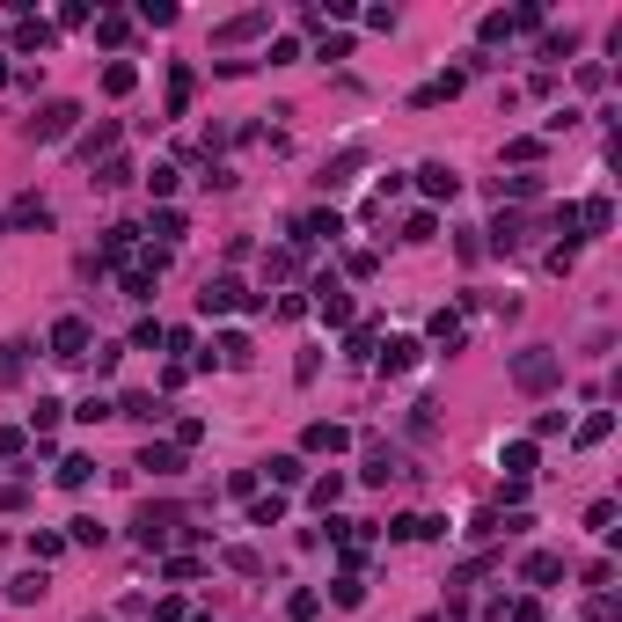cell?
<instances>
[{"label": "cell", "instance_id": "cell-1", "mask_svg": "<svg viewBox=\"0 0 622 622\" xmlns=\"http://www.w3.org/2000/svg\"><path fill=\"white\" fill-rule=\"evenodd\" d=\"M563 381V359L549 352V345H527V352H513V388H527V395H549Z\"/></svg>", "mask_w": 622, "mask_h": 622}, {"label": "cell", "instance_id": "cell-2", "mask_svg": "<svg viewBox=\"0 0 622 622\" xmlns=\"http://www.w3.org/2000/svg\"><path fill=\"white\" fill-rule=\"evenodd\" d=\"M74 125H81V103H67V95H59V103H44L37 118H30V140H37V147H51V140H67Z\"/></svg>", "mask_w": 622, "mask_h": 622}, {"label": "cell", "instance_id": "cell-3", "mask_svg": "<svg viewBox=\"0 0 622 622\" xmlns=\"http://www.w3.org/2000/svg\"><path fill=\"white\" fill-rule=\"evenodd\" d=\"M88 345H95V329H88V315H59L51 322V359H88Z\"/></svg>", "mask_w": 622, "mask_h": 622}, {"label": "cell", "instance_id": "cell-4", "mask_svg": "<svg viewBox=\"0 0 622 622\" xmlns=\"http://www.w3.org/2000/svg\"><path fill=\"white\" fill-rule=\"evenodd\" d=\"M184 527V513H176V505H140V513H132V535H140V549H161L168 535H176Z\"/></svg>", "mask_w": 622, "mask_h": 622}, {"label": "cell", "instance_id": "cell-5", "mask_svg": "<svg viewBox=\"0 0 622 622\" xmlns=\"http://www.w3.org/2000/svg\"><path fill=\"white\" fill-rule=\"evenodd\" d=\"M228 308H249V293H242V278L220 271V278H205V286H198V315H228Z\"/></svg>", "mask_w": 622, "mask_h": 622}, {"label": "cell", "instance_id": "cell-6", "mask_svg": "<svg viewBox=\"0 0 622 622\" xmlns=\"http://www.w3.org/2000/svg\"><path fill=\"white\" fill-rule=\"evenodd\" d=\"M0 228H8V235H30V228H51V205H44V198H15V205H8V220H0Z\"/></svg>", "mask_w": 622, "mask_h": 622}, {"label": "cell", "instance_id": "cell-7", "mask_svg": "<svg viewBox=\"0 0 622 622\" xmlns=\"http://www.w3.org/2000/svg\"><path fill=\"white\" fill-rule=\"evenodd\" d=\"M140 469H147V476H176V469H184V446L147 439V446H140Z\"/></svg>", "mask_w": 622, "mask_h": 622}, {"label": "cell", "instance_id": "cell-8", "mask_svg": "<svg viewBox=\"0 0 622 622\" xmlns=\"http://www.w3.org/2000/svg\"><path fill=\"white\" fill-rule=\"evenodd\" d=\"M418 359H425L418 337H388V345H381V374H410Z\"/></svg>", "mask_w": 622, "mask_h": 622}, {"label": "cell", "instance_id": "cell-9", "mask_svg": "<svg viewBox=\"0 0 622 622\" xmlns=\"http://www.w3.org/2000/svg\"><path fill=\"white\" fill-rule=\"evenodd\" d=\"M301 446H308V455H345V446H352V432L322 418V425H308V432H301Z\"/></svg>", "mask_w": 622, "mask_h": 622}, {"label": "cell", "instance_id": "cell-10", "mask_svg": "<svg viewBox=\"0 0 622 622\" xmlns=\"http://www.w3.org/2000/svg\"><path fill=\"white\" fill-rule=\"evenodd\" d=\"M315 315H322V322H352V301H345L337 278H315Z\"/></svg>", "mask_w": 622, "mask_h": 622}, {"label": "cell", "instance_id": "cell-11", "mask_svg": "<svg viewBox=\"0 0 622 622\" xmlns=\"http://www.w3.org/2000/svg\"><path fill=\"white\" fill-rule=\"evenodd\" d=\"M462 81H469V67H455V74H439V81L410 88V103H418V110H432V103H446V95H462Z\"/></svg>", "mask_w": 622, "mask_h": 622}, {"label": "cell", "instance_id": "cell-12", "mask_svg": "<svg viewBox=\"0 0 622 622\" xmlns=\"http://www.w3.org/2000/svg\"><path fill=\"white\" fill-rule=\"evenodd\" d=\"M418 191H425V198H455V191H462V176H455L446 161H425V168H418Z\"/></svg>", "mask_w": 622, "mask_h": 622}, {"label": "cell", "instance_id": "cell-13", "mask_svg": "<svg viewBox=\"0 0 622 622\" xmlns=\"http://www.w3.org/2000/svg\"><path fill=\"white\" fill-rule=\"evenodd\" d=\"M520 579H527V586H556V579H563V556H549V549H535V556L520 563Z\"/></svg>", "mask_w": 622, "mask_h": 622}, {"label": "cell", "instance_id": "cell-14", "mask_svg": "<svg viewBox=\"0 0 622 622\" xmlns=\"http://www.w3.org/2000/svg\"><path fill=\"white\" fill-rule=\"evenodd\" d=\"M147 235H154L161 249H176V242H184V212H176V205H161V212L147 220Z\"/></svg>", "mask_w": 622, "mask_h": 622}, {"label": "cell", "instance_id": "cell-15", "mask_svg": "<svg viewBox=\"0 0 622 622\" xmlns=\"http://www.w3.org/2000/svg\"><path fill=\"white\" fill-rule=\"evenodd\" d=\"M425 535H439L432 513H403V520H388V542H425Z\"/></svg>", "mask_w": 622, "mask_h": 622}, {"label": "cell", "instance_id": "cell-16", "mask_svg": "<svg viewBox=\"0 0 622 622\" xmlns=\"http://www.w3.org/2000/svg\"><path fill=\"white\" fill-rule=\"evenodd\" d=\"M191 88H198L191 67H168V118H184V110H191Z\"/></svg>", "mask_w": 622, "mask_h": 622}, {"label": "cell", "instance_id": "cell-17", "mask_svg": "<svg viewBox=\"0 0 622 622\" xmlns=\"http://www.w3.org/2000/svg\"><path fill=\"white\" fill-rule=\"evenodd\" d=\"M425 337H432V345H446V352H462V337H469V329H462V315H446V308H439V315L425 322Z\"/></svg>", "mask_w": 622, "mask_h": 622}, {"label": "cell", "instance_id": "cell-18", "mask_svg": "<svg viewBox=\"0 0 622 622\" xmlns=\"http://www.w3.org/2000/svg\"><path fill=\"white\" fill-rule=\"evenodd\" d=\"M23 366H30V337H8V345H0V388L23 381Z\"/></svg>", "mask_w": 622, "mask_h": 622}, {"label": "cell", "instance_id": "cell-19", "mask_svg": "<svg viewBox=\"0 0 622 622\" xmlns=\"http://www.w3.org/2000/svg\"><path fill=\"white\" fill-rule=\"evenodd\" d=\"M572 212H579L586 235H608V228H615V205H608V198H586V205H572Z\"/></svg>", "mask_w": 622, "mask_h": 622}, {"label": "cell", "instance_id": "cell-20", "mask_svg": "<svg viewBox=\"0 0 622 622\" xmlns=\"http://www.w3.org/2000/svg\"><path fill=\"white\" fill-rule=\"evenodd\" d=\"M51 44H59L51 23H15V51H51Z\"/></svg>", "mask_w": 622, "mask_h": 622}, {"label": "cell", "instance_id": "cell-21", "mask_svg": "<svg viewBox=\"0 0 622 622\" xmlns=\"http://www.w3.org/2000/svg\"><path fill=\"white\" fill-rule=\"evenodd\" d=\"M337 235H345V220H337V212H308L301 220V242H337Z\"/></svg>", "mask_w": 622, "mask_h": 622}, {"label": "cell", "instance_id": "cell-22", "mask_svg": "<svg viewBox=\"0 0 622 622\" xmlns=\"http://www.w3.org/2000/svg\"><path fill=\"white\" fill-rule=\"evenodd\" d=\"M118 418H140V425H161V418H168V403H154V395H125V403H118Z\"/></svg>", "mask_w": 622, "mask_h": 622}, {"label": "cell", "instance_id": "cell-23", "mask_svg": "<svg viewBox=\"0 0 622 622\" xmlns=\"http://www.w3.org/2000/svg\"><path fill=\"white\" fill-rule=\"evenodd\" d=\"M257 476H271V483H301L308 469H301V455H271V462H257Z\"/></svg>", "mask_w": 622, "mask_h": 622}, {"label": "cell", "instance_id": "cell-24", "mask_svg": "<svg viewBox=\"0 0 622 622\" xmlns=\"http://www.w3.org/2000/svg\"><path fill=\"white\" fill-rule=\"evenodd\" d=\"M505 476H535V439H513V446H505Z\"/></svg>", "mask_w": 622, "mask_h": 622}, {"label": "cell", "instance_id": "cell-25", "mask_svg": "<svg viewBox=\"0 0 622 622\" xmlns=\"http://www.w3.org/2000/svg\"><path fill=\"white\" fill-rule=\"evenodd\" d=\"M608 432H615V410H593V418H579V432H572V439H579V446H600Z\"/></svg>", "mask_w": 622, "mask_h": 622}, {"label": "cell", "instance_id": "cell-26", "mask_svg": "<svg viewBox=\"0 0 622 622\" xmlns=\"http://www.w3.org/2000/svg\"><path fill=\"white\" fill-rule=\"evenodd\" d=\"M59 418H67V403H59V395H37V410H30L37 439H51V425H59Z\"/></svg>", "mask_w": 622, "mask_h": 622}, {"label": "cell", "instance_id": "cell-27", "mask_svg": "<svg viewBox=\"0 0 622 622\" xmlns=\"http://www.w3.org/2000/svg\"><path fill=\"white\" fill-rule=\"evenodd\" d=\"M132 242H140V228H132V220H118V228H103V257H132Z\"/></svg>", "mask_w": 622, "mask_h": 622}, {"label": "cell", "instance_id": "cell-28", "mask_svg": "<svg viewBox=\"0 0 622 622\" xmlns=\"http://www.w3.org/2000/svg\"><path fill=\"white\" fill-rule=\"evenodd\" d=\"M103 88H110V95H132V88H140V67H132V59H110Z\"/></svg>", "mask_w": 622, "mask_h": 622}, {"label": "cell", "instance_id": "cell-29", "mask_svg": "<svg viewBox=\"0 0 622 622\" xmlns=\"http://www.w3.org/2000/svg\"><path fill=\"white\" fill-rule=\"evenodd\" d=\"M212 352H220V366H249V337H242V329H228Z\"/></svg>", "mask_w": 622, "mask_h": 622}, {"label": "cell", "instance_id": "cell-30", "mask_svg": "<svg viewBox=\"0 0 622 622\" xmlns=\"http://www.w3.org/2000/svg\"><path fill=\"white\" fill-rule=\"evenodd\" d=\"M388 476H403V462H395L388 446H374V455H366V483H388Z\"/></svg>", "mask_w": 622, "mask_h": 622}, {"label": "cell", "instance_id": "cell-31", "mask_svg": "<svg viewBox=\"0 0 622 622\" xmlns=\"http://www.w3.org/2000/svg\"><path fill=\"white\" fill-rule=\"evenodd\" d=\"M329 600H337V608H359V600H366V579H359V572H345V579L329 586Z\"/></svg>", "mask_w": 622, "mask_h": 622}, {"label": "cell", "instance_id": "cell-32", "mask_svg": "<svg viewBox=\"0 0 622 622\" xmlns=\"http://www.w3.org/2000/svg\"><path fill=\"white\" fill-rule=\"evenodd\" d=\"M278 520H286V498H257L249 505V527H278Z\"/></svg>", "mask_w": 622, "mask_h": 622}, {"label": "cell", "instance_id": "cell-33", "mask_svg": "<svg viewBox=\"0 0 622 622\" xmlns=\"http://www.w3.org/2000/svg\"><path fill=\"white\" fill-rule=\"evenodd\" d=\"M88 476H95V462H88V455H67V462H59V483H67V491H81Z\"/></svg>", "mask_w": 622, "mask_h": 622}, {"label": "cell", "instance_id": "cell-34", "mask_svg": "<svg viewBox=\"0 0 622 622\" xmlns=\"http://www.w3.org/2000/svg\"><path fill=\"white\" fill-rule=\"evenodd\" d=\"M125 301H154V271H147V264L125 271Z\"/></svg>", "mask_w": 622, "mask_h": 622}, {"label": "cell", "instance_id": "cell-35", "mask_svg": "<svg viewBox=\"0 0 622 622\" xmlns=\"http://www.w3.org/2000/svg\"><path fill=\"white\" fill-rule=\"evenodd\" d=\"M498 198H542V176H498Z\"/></svg>", "mask_w": 622, "mask_h": 622}, {"label": "cell", "instance_id": "cell-36", "mask_svg": "<svg viewBox=\"0 0 622 622\" xmlns=\"http://www.w3.org/2000/svg\"><path fill=\"white\" fill-rule=\"evenodd\" d=\"M8 600H23V608H30V600H44V572H23V579L8 586Z\"/></svg>", "mask_w": 622, "mask_h": 622}, {"label": "cell", "instance_id": "cell-37", "mask_svg": "<svg viewBox=\"0 0 622 622\" xmlns=\"http://www.w3.org/2000/svg\"><path fill=\"white\" fill-rule=\"evenodd\" d=\"M432 235H439L432 212H410V220H403V242H432Z\"/></svg>", "mask_w": 622, "mask_h": 622}, {"label": "cell", "instance_id": "cell-38", "mask_svg": "<svg viewBox=\"0 0 622 622\" xmlns=\"http://www.w3.org/2000/svg\"><path fill=\"white\" fill-rule=\"evenodd\" d=\"M95 37H103V44H125L132 23H125V15H95Z\"/></svg>", "mask_w": 622, "mask_h": 622}, {"label": "cell", "instance_id": "cell-39", "mask_svg": "<svg viewBox=\"0 0 622 622\" xmlns=\"http://www.w3.org/2000/svg\"><path fill=\"white\" fill-rule=\"evenodd\" d=\"M59 549H67V535H30V556H37V572H44V563L59 556Z\"/></svg>", "mask_w": 622, "mask_h": 622}, {"label": "cell", "instance_id": "cell-40", "mask_svg": "<svg viewBox=\"0 0 622 622\" xmlns=\"http://www.w3.org/2000/svg\"><path fill=\"white\" fill-rule=\"evenodd\" d=\"M103 147H118V125H95V132H88V140H81V161H95V154H103Z\"/></svg>", "mask_w": 622, "mask_h": 622}, {"label": "cell", "instance_id": "cell-41", "mask_svg": "<svg viewBox=\"0 0 622 622\" xmlns=\"http://www.w3.org/2000/svg\"><path fill=\"white\" fill-rule=\"evenodd\" d=\"M264 23H271V15H264V8H249V15H235V23H228V30H220V37H257V30H264Z\"/></svg>", "mask_w": 622, "mask_h": 622}, {"label": "cell", "instance_id": "cell-42", "mask_svg": "<svg viewBox=\"0 0 622 622\" xmlns=\"http://www.w3.org/2000/svg\"><path fill=\"white\" fill-rule=\"evenodd\" d=\"M520 242V220L513 212H498V228H491V249H513Z\"/></svg>", "mask_w": 622, "mask_h": 622}, {"label": "cell", "instance_id": "cell-43", "mask_svg": "<svg viewBox=\"0 0 622 622\" xmlns=\"http://www.w3.org/2000/svg\"><path fill=\"white\" fill-rule=\"evenodd\" d=\"M74 418H88V425H103V418H118V403H110V395H88V403H81Z\"/></svg>", "mask_w": 622, "mask_h": 622}, {"label": "cell", "instance_id": "cell-44", "mask_svg": "<svg viewBox=\"0 0 622 622\" xmlns=\"http://www.w3.org/2000/svg\"><path fill=\"white\" fill-rule=\"evenodd\" d=\"M308 498H315V505H322V513H329V505H337V498H345V476H322V483H315Z\"/></svg>", "mask_w": 622, "mask_h": 622}, {"label": "cell", "instance_id": "cell-45", "mask_svg": "<svg viewBox=\"0 0 622 622\" xmlns=\"http://www.w3.org/2000/svg\"><path fill=\"white\" fill-rule=\"evenodd\" d=\"M95 184H103V191H118V184H132V168H125V161H103V168H95Z\"/></svg>", "mask_w": 622, "mask_h": 622}, {"label": "cell", "instance_id": "cell-46", "mask_svg": "<svg viewBox=\"0 0 622 622\" xmlns=\"http://www.w3.org/2000/svg\"><path fill=\"white\" fill-rule=\"evenodd\" d=\"M572 44H579L572 30H556V37H542V59H572Z\"/></svg>", "mask_w": 622, "mask_h": 622}, {"label": "cell", "instance_id": "cell-47", "mask_svg": "<svg viewBox=\"0 0 622 622\" xmlns=\"http://www.w3.org/2000/svg\"><path fill=\"white\" fill-rule=\"evenodd\" d=\"M67 535H74V542H81V549H95V542H103V527H95V520H88V513H81V520H67Z\"/></svg>", "mask_w": 622, "mask_h": 622}, {"label": "cell", "instance_id": "cell-48", "mask_svg": "<svg viewBox=\"0 0 622 622\" xmlns=\"http://www.w3.org/2000/svg\"><path fill=\"white\" fill-rule=\"evenodd\" d=\"M513 37V15H483V44H505Z\"/></svg>", "mask_w": 622, "mask_h": 622}, {"label": "cell", "instance_id": "cell-49", "mask_svg": "<svg viewBox=\"0 0 622 622\" xmlns=\"http://www.w3.org/2000/svg\"><path fill=\"white\" fill-rule=\"evenodd\" d=\"M198 439H205V425L198 418H176V439H168V446H198Z\"/></svg>", "mask_w": 622, "mask_h": 622}, {"label": "cell", "instance_id": "cell-50", "mask_svg": "<svg viewBox=\"0 0 622 622\" xmlns=\"http://www.w3.org/2000/svg\"><path fill=\"white\" fill-rule=\"evenodd\" d=\"M23 446H30V439H23L15 425H0V462H15V455H23Z\"/></svg>", "mask_w": 622, "mask_h": 622}, {"label": "cell", "instance_id": "cell-51", "mask_svg": "<svg viewBox=\"0 0 622 622\" xmlns=\"http://www.w3.org/2000/svg\"><path fill=\"white\" fill-rule=\"evenodd\" d=\"M257 483H264L257 469H235V476H228V491H235V498H257Z\"/></svg>", "mask_w": 622, "mask_h": 622}, {"label": "cell", "instance_id": "cell-52", "mask_svg": "<svg viewBox=\"0 0 622 622\" xmlns=\"http://www.w3.org/2000/svg\"><path fill=\"white\" fill-rule=\"evenodd\" d=\"M315 608H322L315 593H293V600H286V615H293V622H315Z\"/></svg>", "mask_w": 622, "mask_h": 622}, {"label": "cell", "instance_id": "cell-53", "mask_svg": "<svg viewBox=\"0 0 622 622\" xmlns=\"http://www.w3.org/2000/svg\"><path fill=\"white\" fill-rule=\"evenodd\" d=\"M154 622H184V600H154Z\"/></svg>", "mask_w": 622, "mask_h": 622}, {"label": "cell", "instance_id": "cell-54", "mask_svg": "<svg viewBox=\"0 0 622 622\" xmlns=\"http://www.w3.org/2000/svg\"><path fill=\"white\" fill-rule=\"evenodd\" d=\"M505 622H542V608H535V600H520V608L505 615Z\"/></svg>", "mask_w": 622, "mask_h": 622}, {"label": "cell", "instance_id": "cell-55", "mask_svg": "<svg viewBox=\"0 0 622 622\" xmlns=\"http://www.w3.org/2000/svg\"><path fill=\"white\" fill-rule=\"evenodd\" d=\"M15 505H23V491H15V483H0V513H15Z\"/></svg>", "mask_w": 622, "mask_h": 622}, {"label": "cell", "instance_id": "cell-56", "mask_svg": "<svg viewBox=\"0 0 622 622\" xmlns=\"http://www.w3.org/2000/svg\"><path fill=\"white\" fill-rule=\"evenodd\" d=\"M0 88H8V59H0Z\"/></svg>", "mask_w": 622, "mask_h": 622}, {"label": "cell", "instance_id": "cell-57", "mask_svg": "<svg viewBox=\"0 0 622 622\" xmlns=\"http://www.w3.org/2000/svg\"><path fill=\"white\" fill-rule=\"evenodd\" d=\"M184 622H212V615H184Z\"/></svg>", "mask_w": 622, "mask_h": 622}, {"label": "cell", "instance_id": "cell-58", "mask_svg": "<svg viewBox=\"0 0 622 622\" xmlns=\"http://www.w3.org/2000/svg\"><path fill=\"white\" fill-rule=\"evenodd\" d=\"M88 622H103V615H88Z\"/></svg>", "mask_w": 622, "mask_h": 622}]
</instances>
